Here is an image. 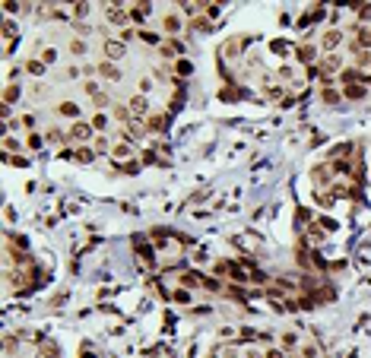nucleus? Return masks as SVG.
Wrapping results in <instances>:
<instances>
[{
    "label": "nucleus",
    "mask_w": 371,
    "mask_h": 358,
    "mask_svg": "<svg viewBox=\"0 0 371 358\" xmlns=\"http://www.w3.org/2000/svg\"><path fill=\"white\" fill-rule=\"evenodd\" d=\"M70 140H73V143H89L92 140V127L83 124V121H76L73 127H70Z\"/></svg>",
    "instance_id": "obj_1"
},
{
    "label": "nucleus",
    "mask_w": 371,
    "mask_h": 358,
    "mask_svg": "<svg viewBox=\"0 0 371 358\" xmlns=\"http://www.w3.org/2000/svg\"><path fill=\"white\" fill-rule=\"evenodd\" d=\"M339 41H342V32H339V29H330V32L324 35V48H327V51H333Z\"/></svg>",
    "instance_id": "obj_2"
},
{
    "label": "nucleus",
    "mask_w": 371,
    "mask_h": 358,
    "mask_svg": "<svg viewBox=\"0 0 371 358\" xmlns=\"http://www.w3.org/2000/svg\"><path fill=\"white\" fill-rule=\"evenodd\" d=\"M105 54L111 57V61H121V54H124V45H118V41H108V45H105Z\"/></svg>",
    "instance_id": "obj_3"
},
{
    "label": "nucleus",
    "mask_w": 371,
    "mask_h": 358,
    "mask_svg": "<svg viewBox=\"0 0 371 358\" xmlns=\"http://www.w3.org/2000/svg\"><path fill=\"white\" fill-rule=\"evenodd\" d=\"M295 346H298V336H295V333H282V346H279V349L289 352V349H295Z\"/></svg>",
    "instance_id": "obj_4"
},
{
    "label": "nucleus",
    "mask_w": 371,
    "mask_h": 358,
    "mask_svg": "<svg viewBox=\"0 0 371 358\" xmlns=\"http://www.w3.org/2000/svg\"><path fill=\"white\" fill-rule=\"evenodd\" d=\"M178 29H181V19L175 16V13H168L165 16V32H178Z\"/></svg>",
    "instance_id": "obj_5"
},
{
    "label": "nucleus",
    "mask_w": 371,
    "mask_h": 358,
    "mask_svg": "<svg viewBox=\"0 0 371 358\" xmlns=\"http://www.w3.org/2000/svg\"><path fill=\"white\" fill-rule=\"evenodd\" d=\"M314 54H317V51H314L311 45H305V48H298V61H305V64H311V61H314Z\"/></svg>",
    "instance_id": "obj_6"
},
{
    "label": "nucleus",
    "mask_w": 371,
    "mask_h": 358,
    "mask_svg": "<svg viewBox=\"0 0 371 358\" xmlns=\"http://www.w3.org/2000/svg\"><path fill=\"white\" fill-rule=\"evenodd\" d=\"M61 114H64V118H80V108L70 105V102H64V105H61Z\"/></svg>",
    "instance_id": "obj_7"
},
{
    "label": "nucleus",
    "mask_w": 371,
    "mask_h": 358,
    "mask_svg": "<svg viewBox=\"0 0 371 358\" xmlns=\"http://www.w3.org/2000/svg\"><path fill=\"white\" fill-rule=\"evenodd\" d=\"M92 127H98V130H105V127H108V118H105V114H95V118H92Z\"/></svg>",
    "instance_id": "obj_8"
},
{
    "label": "nucleus",
    "mask_w": 371,
    "mask_h": 358,
    "mask_svg": "<svg viewBox=\"0 0 371 358\" xmlns=\"http://www.w3.org/2000/svg\"><path fill=\"white\" fill-rule=\"evenodd\" d=\"M263 358H285V352H282V349H267Z\"/></svg>",
    "instance_id": "obj_9"
},
{
    "label": "nucleus",
    "mask_w": 371,
    "mask_h": 358,
    "mask_svg": "<svg viewBox=\"0 0 371 358\" xmlns=\"http://www.w3.org/2000/svg\"><path fill=\"white\" fill-rule=\"evenodd\" d=\"M70 51H73V54H86V45H83V41H70Z\"/></svg>",
    "instance_id": "obj_10"
}]
</instances>
